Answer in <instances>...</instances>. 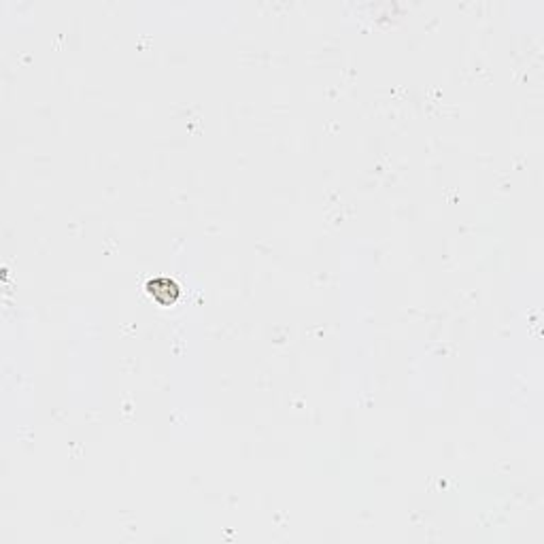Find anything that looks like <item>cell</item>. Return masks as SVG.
Segmentation results:
<instances>
[{
    "label": "cell",
    "instance_id": "6da1fadb",
    "mask_svg": "<svg viewBox=\"0 0 544 544\" xmlns=\"http://www.w3.org/2000/svg\"><path fill=\"white\" fill-rule=\"evenodd\" d=\"M149 292L160 304H172L179 298V287L168 279H156L149 283Z\"/></svg>",
    "mask_w": 544,
    "mask_h": 544
}]
</instances>
